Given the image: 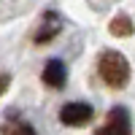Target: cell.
I'll list each match as a JSON object with an SVG mask.
<instances>
[{
    "label": "cell",
    "instance_id": "obj_5",
    "mask_svg": "<svg viewBox=\"0 0 135 135\" xmlns=\"http://www.w3.org/2000/svg\"><path fill=\"white\" fill-rule=\"evenodd\" d=\"M68 81V70L60 60H49L46 68H43V84L51 86V89H62Z\"/></svg>",
    "mask_w": 135,
    "mask_h": 135
},
{
    "label": "cell",
    "instance_id": "obj_2",
    "mask_svg": "<svg viewBox=\"0 0 135 135\" xmlns=\"http://www.w3.org/2000/svg\"><path fill=\"white\" fill-rule=\"evenodd\" d=\"M95 135H132V122H130V111L127 108H111L108 111V119H105V124L100 127Z\"/></svg>",
    "mask_w": 135,
    "mask_h": 135
},
{
    "label": "cell",
    "instance_id": "obj_1",
    "mask_svg": "<svg viewBox=\"0 0 135 135\" xmlns=\"http://www.w3.org/2000/svg\"><path fill=\"white\" fill-rule=\"evenodd\" d=\"M97 73H100V78H103L108 86L122 89L130 81V62L124 60V54L108 49V51H103L97 57Z\"/></svg>",
    "mask_w": 135,
    "mask_h": 135
},
{
    "label": "cell",
    "instance_id": "obj_6",
    "mask_svg": "<svg viewBox=\"0 0 135 135\" xmlns=\"http://www.w3.org/2000/svg\"><path fill=\"white\" fill-rule=\"evenodd\" d=\"M0 135H35V130L30 127V122H25L22 116H16L14 111H8L3 127H0Z\"/></svg>",
    "mask_w": 135,
    "mask_h": 135
},
{
    "label": "cell",
    "instance_id": "obj_8",
    "mask_svg": "<svg viewBox=\"0 0 135 135\" xmlns=\"http://www.w3.org/2000/svg\"><path fill=\"white\" fill-rule=\"evenodd\" d=\"M8 86H11V76L8 73H0V95H6Z\"/></svg>",
    "mask_w": 135,
    "mask_h": 135
},
{
    "label": "cell",
    "instance_id": "obj_3",
    "mask_svg": "<svg viewBox=\"0 0 135 135\" xmlns=\"http://www.w3.org/2000/svg\"><path fill=\"white\" fill-rule=\"evenodd\" d=\"M92 116H95V111L89 103H68L60 111V122L65 127H84L92 122Z\"/></svg>",
    "mask_w": 135,
    "mask_h": 135
},
{
    "label": "cell",
    "instance_id": "obj_4",
    "mask_svg": "<svg viewBox=\"0 0 135 135\" xmlns=\"http://www.w3.org/2000/svg\"><path fill=\"white\" fill-rule=\"evenodd\" d=\"M60 30H62L60 14H57V11H46L43 19H41V25H38V30H35V35H32V41H35V43H49L51 38L60 35Z\"/></svg>",
    "mask_w": 135,
    "mask_h": 135
},
{
    "label": "cell",
    "instance_id": "obj_7",
    "mask_svg": "<svg viewBox=\"0 0 135 135\" xmlns=\"http://www.w3.org/2000/svg\"><path fill=\"white\" fill-rule=\"evenodd\" d=\"M111 32H114L116 38H127V35H132V19L124 16V14L114 16V22H111Z\"/></svg>",
    "mask_w": 135,
    "mask_h": 135
}]
</instances>
